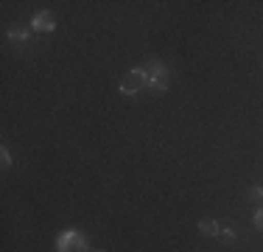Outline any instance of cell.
Here are the masks:
<instances>
[{"label": "cell", "mask_w": 263, "mask_h": 252, "mask_svg": "<svg viewBox=\"0 0 263 252\" xmlns=\"http://www.w3.org/2000/svg\"><path fill=\"white\" fill-rule=\"evenodd\" d=\"M0 160H3V163H0V166H3V168H9L11 166V154H9V149H0Z\"/></svg>", "instance_id": "cell-7"}, {"label": "cell", "mask_w": 263, "mask_h": 252, "mask_svg": "<svg viewBox=\"0 0 263 252\" xmlns=\"http://www.w3.org/2000/svg\"><path fill=\"white\" fill-rule=\"evenodd\" d=\"M28 25H20V23H17V25H9V28H6V37H9V40H17V42H23V40H26V37H28Z\"/></svg>", "instance_id": "cell-6"}, {"label": "cell", "mask_w": 263, "mask_h": 252, "mask_svg": "<svg viewBox=\"0 0 263 252\" xmlns=\"http://www.w3.org/2000/svg\"><path fill=\"white\" fill-rule=\"evenodd\" d=\"M56 23H59L56 11H40V14H34V20H31V31H42V34H48V31L56 28Z\"/></svg>", "instance_id": "cell-4"}, {"label": "cell", "mask_w": 263, "mask_h": 252, "mask_svg": "<svg viewBox=\"0 0 263 252\" xmlns=\"http://www.w3.org/2000/svg\"><path fill=\"white\" fill-rule=\"evenodd\" d=\"M199 230H202V236L216 238L218 232H221V224H218V222H213V219H202V222H199Z\"/></svg>", "instance_id": "cell-5"}, {"label": "cell", "mask_w": 263, "mask_h": 252, "mask_svg": "<svg viewBox=\"0 0 263 252\" xmlns=\"http://www.w3.org/2000/svg\"><path fill=\"white\" fill-rule=\"evenodd\" d=\"M218 236H224L227 241H233V238H235V230H233V227H221V232H218Z\"/></svg>", "instance_id": "cell-10"}, {"label": "cell", "mask_w": 263, "mask_h": 252, "mask_svg": "<svg viewBox=\"0 0 263 252\" xmlns=\"http://www.w3.org/2000/svg\"><path fill=\"white\" fill-rule=\"evenodd\" d=\"M143 67H146V73H148V90L152 93H165L168 84H171V70H168L165 62L148 59Z\"/></svg>", "instance_id": "cell-1"}, {"label": "cell", "mask_w": 263, "mask_h": 252, "mask_svg": "<svg viewBox=\"0 0 263 252\" xmlns=\"http://www.w3.org/2000/svg\"><path fill=\"white\" fill-rule=\"evenodd\" d=\"M56 252H87V238L79 230H65L56 238Z\"/></svg>", "instance_id": "cell-3"}, {"label": "cell", "mask_w": 263, "mask_h": 252, "mask_svg": "<svg viewBox=\"0 0 263 252\" xmlns=\"http://www.w3.org/2000/svg\"><path fill=\"white\" fill-rule=\"evenodd\" d=\"M140 90H148V73H146V67H132V70L123 73V79H121V93L123 96H137Z\"/></svg>", "instance_id": "cell-2"}, {"label": "cell", "mask_w": 263, "mask_h": 252, "mask_svg": "<svg viewBox=\"0 0 263 252\" xmlns=\"http://www.w3.org/2000/svg\"><path fill=\"white\" fill-rule=\"evenodd\" d=\"M255 227L263 232V207H258V210H255Z\"/></svg>", "instance_id": "cell-9"}, {"label": "cell", "mask_w": 263, "mask_h": 252, "mask_svg": "<svg viewBox=\"0 0 263 252\" xmlns=\"http://www.w3.org/2000/svg\"><path fill=\"white\" fill-rule=\"evenodd\" d=\"M249 199H252V202H260V199H263V188L255 185L252 191H249Z\"/></svg>", "instance_id": "cell-8"}]
</instances>
